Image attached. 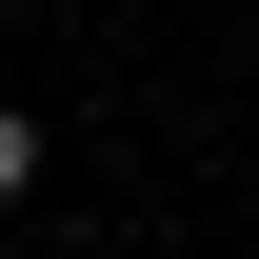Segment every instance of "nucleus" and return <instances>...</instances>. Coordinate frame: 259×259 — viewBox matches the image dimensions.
<instances>
[{"mask_svg":"<svg viewBox=\"0 0 259 259\" xmlns=\"http://www.w3.org/2000/svg\"><path fill=\"white\" fill-rule=\"evenodd\" d=\"M20 180H40V120H20V100H0V199H20Z\"/></svg>","mask_w":259,"mask_h":259,"instance_id":"f257e3e1","label":"nucleus"}]
</instances>
